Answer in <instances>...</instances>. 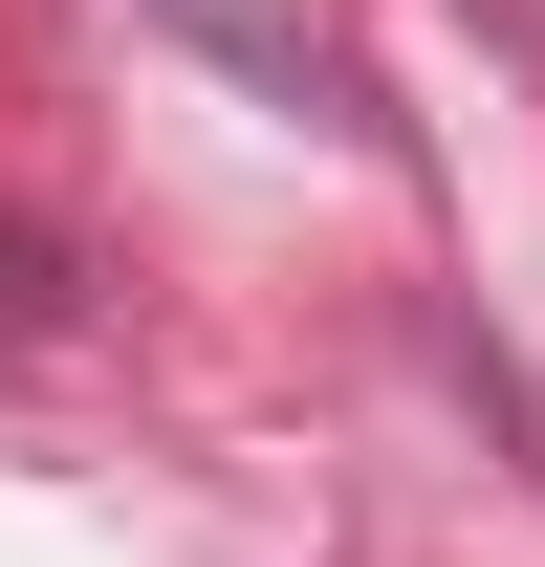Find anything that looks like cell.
<instances>
[{"mask_svg":"<svg viewBox=\"0 0 545 567\" xmlns=\"http://www.w3.org/2000/svg\"><path fill=\"white\" fill-rule=\"evenodd\" d=\"M0 350H66V240L0 218Z\"/></svg>","mask_w":545,"mask_h":567,"instance_id":"1","label":"cell"}]
</instances>
